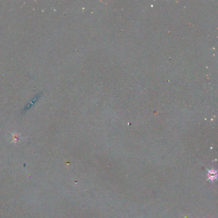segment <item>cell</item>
<instances>
[{
    "label": "cell",
    "instance_id": "obj_1",
    "mask_svg": "<svg viewBox=\"0 0 218 218\" xmlns=\"http://www.w3.org/2000/svg\"><path fill=\"white\" fill-rule=\"evenodd\" d=\"M208 178L211 181L216 180L217 178V171L213 169L208 170Z\"/></svg>",
    "mask_w": 218,
    "mask_h": 218
}]
</instances>
